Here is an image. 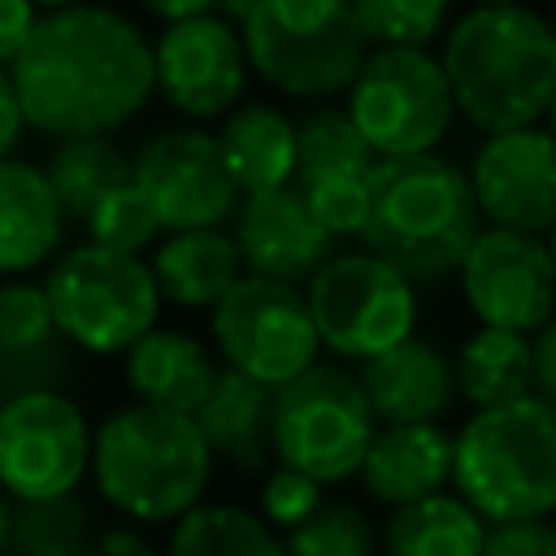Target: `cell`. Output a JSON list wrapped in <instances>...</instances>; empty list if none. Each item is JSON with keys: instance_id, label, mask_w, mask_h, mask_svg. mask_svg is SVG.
Listing matches in <instances>:
<instances>
[{"instance_id": "obj_1", "label": "cell", "mask_w": 556, "mask_h": 556, "mask_svg": "<svg viewBox=\"0 0 556 556\" xmlns=\"http://www.w3.org/2000/svg\"><path fill=\"white\" fill-rule=\"evenodd\" d=\"M22 126L52 139H104L126 126L156 87L143 30L104 9L70 4L35 22L9 65Z\"/></svg>"}, {"instance_id": "obj_2", "label": "cell", "mask_w": 556, "mask_h": 556, "mask_svg": "<svg viewBox=\"0 0 556 556\" xmlns=\"http://www.w3.org/2000/svg\"><path fill=\"white\" fill-rule=\"evenodd\" d=\"M213 447L195 417L122 404L91 430V486L109 513L130 526L156 530L204 504L213 482Z\"/></svg>"}, {"instance_id": "obj_3", "label": "cell", "mask_w": 556, "mask_h": 556, "mask_svg": "<svg viewBox=\"0 0 556 556\" xmlns=\"http://www.w3.org/2000/svg\"><path fill=\"white\" fill-rule=\"evenodd\" d=\"M439 65L452 104L486 135L534 126L556 96V39L526 4L469 9L452 26Z\"/></svg>"}, {"instance_id": "obj_4", "label": "cell", "mask_w": 556, "mask_h": 556, "mask_svg": "<svg viewBox=\"0 0 556 556\" xmlns=\"http://www.w3.org/2000/svg\"><path fill=\"white\" fill-rule=\"evenodd\" d=\"M478 222L473 187L460 165L434 152L374 165L361 239L369 256L387 261L400 278L439 282L456 274L482 235Z\"/></svg>"}, {"instance_id": "obj_5", "label": "cell", "mask_w": 556, "mask_h": 556, "mask_svg": "<svg viewBox=\"0 0 556 556\" xmlns=\"http://www.w3.org/2000/svg\"><path fill=\"white\" fill-rule=\"evenodd\" d=\"M452 491L486 526L556 517V408L526 395L469 413L452 434Z\"/></svg>"}, {"instance_id": "obj_6", "label": "cell", "mask_w": 556, "mask_h": 556, "mask_svg": "<svg viewBox=\"0 0 556 556\" xmlns=\"http://www.w3.org/2000/svg\"><path fill=\"white\" fill-rule=\"evenodd\" d=\"M239 39L248 65L300 100L348 91L365 65V35L348 0H256Z\"/></svg>"}, {"instance_id": "obj_7", "label": "cell", "mask_w": 556, "mask_h": 556, "mask_svg": "<svg viewBox=\"0 0 556 556\" xmlns=\"http://www.w3.org/2000/svg\"><path fill=\"white\" fill-rule=\"evenodd\" d=\"M378 421L369 400L343 365H313L269 400V456L321 486L356 478Z\"/></svg>"}, {"instance_id": "obj_8", "label": "cell", "mask_w": 556, "mask_h": 556, "mask_svg": "<svg viewBox=\"0 0 556 556\" xmlns=\"http://www.w3.org/2000/svg\"><path fill=\"white\" fill-rule=\"evenodd\" d=\"M48 308L70 348L91 356H117L156 326V282L139 256L83 243L65 252L48 282Z\"/></svg>"}, {"instance_id": "obj_9", "label": "cell", "mask_w": 556, "mask_h": 556, "mask_svg": "<svg viewBox=\"0 0 556 556\" xmlns=\"http://www.w3.org/2000/svg\"><path fill=\"white\" fill-rule=\"evenodd\" d=\"M443 65L421 48H378L348 87V122L378 161L426 156L452 126Z\"/></svg>"}, {"instance_id": "obj_10", "label": "cell", "mask_w": 556, "mask_h": 556, "mask_svg": "<svg viewBox=\"0 0 556 556\" xmlns=\"http://www.w3.org/2000/svg\"><path fill=\"white\" fill-rule=\"evenodd\" d=\"M308 313L317 343L343 361H374L387 348L413 339L417 291L387 261L369 252L330 256L308 278Z\"/></svg>"}, {"instance_id": "obj_11", "label": "cell", "mask_w": 556, "mask_h": 556, "mask_svg": "<svg viewBox=\"0 0 556 556\" xmlns=\"http://www.w3.org/2000/svg\"><path fill=\"white\" fill-rule=\"evenodd\" d=\"M213 343L226 369L252 378L265 391L295 382L317 365V330L300 287L274 278H239L213 304Z\"/></svg>"}, {"instance_id": "obj_12", "label": "cell", "mask_w": 556, "mask_h": 556, "mask_svg": "<svg viewBox=\"0 0 556 556\" xmlns=\"http://www.w3.org/2000/svg\"><path fill=\"white\" fill-rule=\"evenodd\" d=\"M91 469V426L65 391L0 400V491L13 508L78 495Z\"/></svg>"}, {"instance_id": "obj_13", "label": "cell", "mask_w": 556, "mask_h": 556, "mask_svg": "<svg viewBox=\"0 0 556 556\" xmlns=\"http://www.w3.org/2000/svg\"><path fill=\"white\" fill-rule=\"evenodd\" d=\"M130 182L169 235L217 230L239 213V187L226 174L217 135L208 130H161L130 161Z\"/></svg>"}, {"instance_id": "obj_14", "label": "cell", "mask_w": 556, "mask_h": 556, "mask_svg": "<svg viewBox=\"0 0 556 556\" xmlns=\"http://www.w3.org/2000/svg\"><path fill=\"white\" fill-rule=\"evenodd\" d=\"M473 317L491 330L539 334L556 313V269L547 243L517 230H482L460 265Z\"/></svg>"}, {"instance_id": "obj_15", "label": "cell", "mask_w": 556, "mask_h": 556, "mask_svg": "<svg viewBox=\"0 0 556 556\" xmlns=\"http://www.w3.org/2000/svg\"><path fill=\"white\" fill-rule=\"evenodd\" d=\"M478 217L495 230L543 235L556 230V139L547 130L491 135L469 169Z\"/></svg>"}, {"instance_id": "obj_16", "label": "cell", "mask_w": 556, "mask_h": 556, "mask_svg": "<svg viewBox=\"0 0 556 556\" xmlns=\"http://www.w3.org/2000/svg\"><path fill=\"white\" fill-rule=\"evenodd\" d=\"M156 91L187 117H217L226 113L248 83V52L235 26L222 17H191L165 26L152 48Z\"/></svg>"}, {"instance_id": "obj_17", "label": "cell", "mask_w": 556, "mask_h": 556, "mask_svg": "<svg viewBox=\"0 0 556 556\" xmlns=\"http://www.w3.org/2000/svg\"><path fill=\"white\" fill-rule=\"evenodd\" d=\"M230 239L248 278H274L291 287L300 278H313L334 252V239L317 226V217L308 213L295 187L248 195L235 213Z\"/></svg>"}, {"instance_id": "obj_18", "label": "cell", "mask_w": 556, "mask_h": 556, "mask_svg": "<svg viewBox=\"0 0 556 556\" xmlns=\"http://www.w3.org/2000/svg\"><path fill=\"white\" fill-rule=\"evenodd\" d=\"M356 382L378 426H434L456 400L452 361L417 334L365 361Z\"/></svg>"}, {"instance_id": "obj_19", "label": "cell", "mask_w": 556, "mask_h": 556, "mask_svg": "<svg viewBox=\"0 0 556 556\" xmlns=\"http://www.w3.org/2000/svg\"><path fill=\"white\" fill-rule=\"evenodd\" d=\"M70 378V343L52 321L35 282L0 287V400L26 391H61Z\"/></svg>"}, {"instance_id": "obj_20", "label": "cell", "mask_w": 556, "mask_h": 556, "mask_svg": "<svg viewBox=\"0 0 556 556\" xmlns=\"http://www.w3.org/2000/svg\"><path fill=\"white\" fill-rule=\"evenodd\" d=\"M356 482L369 504L404 508L452 486V434L434 426H378Z\"/></svg>"}, {"instance_id": "obj_21", "label": "cell", "mask_w": 556, "mask_h": 556, "mask_svg": "<svg viewBox=\"0 0 556 556\" xmlns=\"http://www.w3.org/2000/svg\"><path fill=\"white\" fill-rule=\"evenodd\" d=\"M217 369L222 365L208 356V348L195 334L161 330V326H152L139 343H130L122 361L135 404L182 413V417H195V408L208 400Z\"/></svg>"}, {"instance_id": "obj_22", "label": "cell", "mask_w": 556, "mask_h": 556, "mask_svg": "<svg viewBox=\"0 0 556 556\" xmlns=\"http://www.w3.org/2000/svg\"><path fill=\"white\" fill-rule=\"evenodd\" d=\"M61 204L30 161H0V274L43 265L61 239Z\"/></svg>"}, {"instance_id": "obj_23", "label": "cell", "mask_w": 556, "mask_h": 556, "mask_svg": "<svg viewBox=\"0 0 556 556\" xmlns=\"http://www.w3.org/2000/svg\"><path fill=\"white\" fill-rule=\"evenodd\" d=\"M269 400L274 391L222 365L208 400L195 408V426L213 456L230 460L239 473H256L269 460Z\"/></svg>"}, {"instance_id": "obj_24", "label": "cell", "mask_w": 556, "mask_h": 556, "mask_svg": "<svg viewBox=\"0 0 556 556\" xmlns=\"http://www.w3.org/2000/svg\"><path fill=\"white\" fill-rule=\"evenodd\" d=\"M217 148L243 195L278 191L295 178V126L269 104H239L226 113Z\"/></svg>"}, {"instance_id": "obj_25", "label": "cell", "mask_w": 556, "mask_h": 556, "mask_svg": "<svg viewBox=\"0 0 556 556\" xmlns=\"http://www.w3.org/2000/svg\"><path fill=\"white\" fill-rule=\"evenodd\" d=\"M486 530L491 526L456 491H439L387 513L378 556H482Z\"/></svg>"}, {"instance_id": "obj_26", "label": "cell", "mask_w": 556, "mask_h": 556, "mask_svg": "<svg viewBox=\"0 0 556 556\" xmlns=\"http://www.w3.org/2000/svg\"><path fill=\"white\" fill-rule=\"evenodd\" d=\"M156 295L174 300L178 308H213L239 282V252L235 239L222 230H187L169 235L148 265Z\"/></svg>"}, {"instance_id": "obj_27", "label": "cell", "mask_w": 556, "mask_h": 556, "mask_svg": "<svg viewBox=\"0 0 556 556\" xmlns=\"http://www.w3.org/2000/svg\"><path fill=\"white\" fill-rule=\"evenodd\" d=\"M452 378H456V395L469 400L473 413L526 400V395H534L530 391V339L478 326L456 348Z\"/></svg>"}, {"instance_id": "obj_28", "label": "cell", "mask_w": 556, "mask_h": 556, "mask_svg": "<svg viewBox=\"0 0 556 556\" xmlns=\"http://www.w3.org/2000/svg\"><path fill=\"white\" fill-rule=\"evenodd\" d=\"M165 556H287L256 508L235 500H204L169 526Z\"/></svg>"}, {"instance_id": "obj_29", "label": "cell", "mask_w": 556, "mask_h": 556, "mask_svg": "<svg viewBox=\"0 0 556 556\" xmlns=\"http://www.w3.org/2000/svg\"><path fill=\"white\" fill-rule=\"evenodd\" d=\"M43 178L61 204V217L87 222L109 191L130 182V156L113 139H65L48 156Z\"/></svg>"}, {"instance_id": "obj_30", "label": "cell", "mask_w": 556, "mask_h": 556, "mask_svg": "<svg viewBox=\"0 0 556 556\" xmlns=\"http://www.w3.org/2000/svg\"><path fill=\"white\" fill-rule=\"evenodd\" d=\"M96 534L100 526L78 495L56 504H26L13 508L4 556H96Z\"/></svg>"}, {"instance_id": "obj_31", "label": "cell", "mask_w": 556, "mask_h": 556, "mask_svg": "<svg viewBox=\"0 0 556 556\" xmlns=\"http://www.w3.org/2000/svg\"><path fill=\"white\" fill-rule=\"evenodd\" d=\"M378 156L365 148L348 113L317 109L295 126V182L334 178V174H369Z\"/></svg>"}, {"instance_id": "obj_32", "label": "cell", "mask_w": 556, "mask_h": 556, "mask_svg": "<svg viewBox=\"0 0 556 556\" xmlns=\"http://www.w3.org/2000/svg\"><path fill=\"white\" fill-rule=\"evenodd\" d=\"M287 556H378V521L356 500H326L304 526L282 534Z\"/></svg>"}, {"instance_id": "obj_33", "label": "cell", "mask_w": 556, "mask_h": 556, "mask_svg": "<svg viewBox=\"0 0 556 556\" xmlns=\"http://www.w3.org/2000/svg\"><path fill=\"white\" fill-rule=\"evenodd\" d=\"M365 43L378 48H421L439 35L452 0H348Z\"/></svg>"}, {"instance_id": "obj_34", "label": "cell", "mask_w": 556, "mask_h": 556, "mask_svg": "<svg viewBox=\"0 0 556 556\" xmlns=\"http://www.w3.org/2000/svg\"><path fill=\"white\" fill-rule=\"evenodd\" d=\"M87 230H91V243H96V248H104V252H122V256H139V252L156 239L161 226H156L148 200L139 195V187L126 182V187L109 191V195L91 208Z\"/></svg>"}, {"instance_id": "obj_35", "label": "cell", "mask_w": 556, "mask_h": 556, "mask_svg": "<svg viewBox=\"0 0 556 556\" xmlns=\"http://www.w3.org/2000/svg\"><path fill=\"white\" fill-rule=\"evenodd\" d=\"M326 504V486L295 473V469H265L261 486H256V517L274 530V534H291L295 526H304L317 508Z\"/></svg>"}, {"instance_id": "obj_36", "label": "cell", "mask_w": 556, "mask_h": 556, "mask_svg": "<svg viewBox=\"0 0 556 556\" xmlns=\"http://www.w3.org/2000/svg\"><path fill=\"white\" fill-rule=\"evenodd\" d=\"M482 556H556V521H517L491 526Z\"/></svg>"}, {"instance_id": "obj_37", "label": "cell", "mask_w": 556, "mask_h": 556, "mask_svg": "<svg viewBox=\"0 0 556 556\" xmlns=\"http://www.w3.org/2000/svg\"><path fill=\"white\" fill-rule=\"evenodd\" d=\"M96 556H165V547H161L143 526L113 521V526H100V534H96Z\"/></svg>"}, {"instance_id": "obj_38", "label": "cell", "mask_w": 556, "mask_h": 556, "mask_svg": "<svg viewBox=\"0 0 556 556\" xmlns=\"http://www.w3.org/2000/svg\"><path fill=\"white\" fill-rule=\"evenodd\" d=\"M35 4L30 0H0V70L17 61L22 43L30 39L35 30Z\"/></svg>"}, {"instance_id": "obj_39", "label": "cell", "mask_w": 556, "mask_h": 556, "mask_svg": "<svg viewBox=\"0 0 556 556\" xmlns=\"http://www.w3.org/2000/svg\"><path fill=\"white\" fill-rule=\"evenodd\" d=\"M530 391L556 408V317L530 343Z\"/></svg>"}, {"instance_id": "obj_40", "label": "cell", "mask_w": 556, "mask_h": 556, "mask_svg": "<svg viewBox=\"0 0 556 556\" xmlns=\"http://www.w3.org/2000/svg\"><path fill=\"white\" fill-rule=\"evenodd\" d=\"M17 130H22L17 91H13V78H9V70H0V161H4V156H9V148L17 143Z\"/></svg>"}, {"instance_id": "obj_41", "label": "cell", "mask_w": 556, "mask_h": 556, "mask_svg": "<svg viewBox=\"0 0 556 556\" xmlns=\"http://www.w3.org/2000/svg\"><path fill=\"white\" fill-rule=\"evenodd\" d=\"M143 9L161 22H191V17H208L217 9V0H143Z\"/></svg>"}, {"instance_id": "obj_42", "label": "cell", "mask_w": 556, "mask_h": 556, "mask_svg": "<svg viewBox=\"0 0 556 556\" xmlns=\"http://www.w3.org/2000/svg\"><path fill=\"white\" fill-rule=\"evenodd\" d=\"M217 9H222V22H226V26H243V22L252 17L256 0H217Z\"/></svg>"}, {"instance_id": "obj_43", "label": "cell", "mask_w": 556, "mask_h": 556, "mask_svg": "<svg viewBox=\"0 0 556 556\" xmlns=\"http://www.w3.org/2000/svg\"><path fill=\"white\" fill-rule=\"evenodd\" d=\"M9 530H13V504H9L4 491H0V556L9 552Z\"/></svg>"}, {"instance_id": "obj_44", "label": "cell", "mask_w": 556, "mask_h": 556, "mask_svg": "<svg viewBox=\"0 0 556 556\" xmlns=\"http://www.w3.org/2000/svg\"><path fill=\"white\" fill-rule=\"evenodd\" d=\"M30 4H43L48 13H56V9H70V4H78V0H30Z\"/></svg>"}, {"instance_id": "obj_45", "label": "cell", "mask_w": 556, "mask_h": 556, "mask_svg": "<svg viewBox=\"0 0 556 556\" xmlns=\"http://www.w3.org/2000/svg\"><path fill=\"white\" fill-rule=\"evenodd\" d=\"M547 135L556 139V96H552V104H547Z\"/></svg>"}, {"instance_id": "obj_46", "label": "cell", "mask_w": 556, "mask_h": 556, "mask_svg": "<svg viewBox=\"0 0 556 556\" xmlns=\"http://www.w3.org/2000/svg\"><path fill=\"white\" fill-rule=\"evenodd\" d=\"M504 4H521V0H478V9H504Z\"/></svg>"}, {"instance_id": "obj_47", "label": "cell", "mask_w": 556, "mask_h": 556, "mask_svg": "<svg viewBox=\"0 0 556 556\" xmlns=\"http://www.w3.org/2000/svg\"><path fill=\"white\" fill-rule=\"evenodd\" d=\"M547 256H552V269H556V230H552V243H547Z\"/></svg>"}, {"instance_id": "obj_48", "label": "cell", "mask_w": 556, "mask_h": 556, "mask_svg": "<svg viewBox=\"0 0 556 556\" xmlns=\"http://www.w3.org/2000/svg\"><path fill=\"white\" fill-rule=\"evenodd\" d=\"M547 26H552V39H556V17H552V22H547Z\"/></svg>"}]
</instances>
